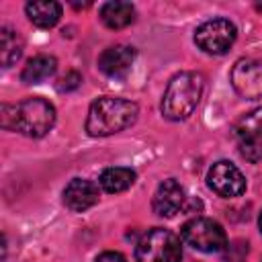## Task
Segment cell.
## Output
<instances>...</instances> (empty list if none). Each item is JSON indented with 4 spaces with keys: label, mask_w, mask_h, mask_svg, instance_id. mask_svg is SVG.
Segmentation results:
<instances>
[{
    "label": "cell",
    "mask_w": 262,
    "mask_h": 262,
    "mask_svg": "<svg viewBox=\"0 0 262 262\" xmlns=\"http://www.w3.org/2000/svg\"><path fill=\"white\" fill-rule=\"evenodd\" d=\"M137 115L139 108L133 100L119 96H100L88 108L86 131L92 137H106L131 127Z\"/></svg>",
    "instance_id": "1"
},
{
    "label": "cell",
    "mask_w": 262,
    "mask_h": 262,
    "mask_svg": "<svg viewBox=\"0 0 262 262\" xmlns=\"http://www.w3.org/2000/svg\"><path fill=\"white\" fill-rule=\"evenodd\" d=\"M2 127L20 131L27 137H43L55 123V108L49 100L33 96L20 104H2Z\"/></svg>",
    "instance_id": "2"
},
{
    "label": "cell",
    "mask_w": 262,
    "mask_h": 262,
    "mask_svg": "<svg viewBox=\"0 0 262 262\" xmlns=\"http://www.w3.org/2000/svg\"><path fill=\"white\" fill-rule=\"evenodd\" d=\"M205 78L199 72H180L176 74L164 92L162 115L170 121H182L190 117L203 96Z\"/></svg>",
    "instance_id": "3"
},
{
    "label": "cell",
    "mask_w": 262,
    "mask_h": 262,
    "mask_svg": "<svg viewBox=\"0 0 262 262\" xmlns=\"http://www.w3.org/2000/svg\"><path fill=\"white\" fill-rule=\"evenodd\" d=\"M137 262H180L182 246L176 233L164 227H154L141 235L135 248Z\"/></svg>",
    "instance_id": "4"
},
{
    "label": "cell",
    "mask_w": 262,
    "mask_h": 262,
    "mask_svg": "<svg viewBox=\"0 0 262 262\" xmlns=\"http://www.w3.org/2000/svg\"><path fill=\"white\" fill-rule=\"evenodd\" d=\"M182 242L188 244L190 248L205 252V254H213V252H221L227 246V235L223 231V227L207 217H194L190 221H186L180 229Z\"/></svg>",
    "instance_id": "5"
},
{
    "label": "cell",
    "mask_w": 262,
    "mask_h": 262,
    "mask_svg": "<svg viewBox=\"0 0 262 262\" xmlns=\"http://www.w3.org/2000/svg\"><path fill=\"white\" fill-rule=\"evenodd\" d=\"M237 37V29L231 20L227 18H213L203 23L196 31H194V43L205 51V53H213V55H221L225 53L233 41Z\"/></svg>",
    "instance_id": "6"
},
{
    "label": "cell",
    "mask_w": 262,
    "mask_h": 262,
    "mask_svg": "<svg viewBox=\"0 0 262 262\" xmlns=\"http://www.w3.org/2000/svg\"><path fill=\"white\" fill-rule=\"evenodd\" d=\"M207 182L213 192H217L219 196H225V199L239 196L246 190L244 174L239 172V168L235 164H231L227 160H221L211 166V170L207 174Z\"/></svg>",
    "instance_id": "7"
},
{
    "label": "cell",
    "mask_w": 262,
    "mask_h": 262,
    "mask_svg": "<svg viewBox=\"0 0 262 262\" xmlns=\"http://www.w3.org/2000/svg\"><path fill=\"white\" fill-rule=\"evenodd\" d=\"M231 86L244 98H262V63L254 59H239L231 68Z\"/></svg>",
    "instance_id": "8"
},
{
    "label": "cell",
    "mask_w": 262,
    "mask_h": 262,
    "mask_svg": "<svg viewBox=\"0 0 262 262\" xmlns=\"http://www.w3.org/2000/svg\"><path fill=\"white\" fill-rule=\"evenodd\" d=\"M135 59V49L131 45H111L98 55V68L111 78H123Z\"/></svg>",
    "instance_id": "9"
},
{
    "label": "cell",
    "mask_w": 262,
    "mask_h": 262,
    "mask_svg": "<svg viewBox=\"0 0 262 262\" xmlns=\"http://www.w3.org/2000/svg\"><path fill=\"white\" fill-rule=\"evenodd\" d=\"M98 203V188L94 182L84 180V178H74L70 184L63 188V205L70 211L82 213Z\"/></svg>",
    "instance_id": "10"
},
{
    "label": "cell",
    "mask_w": 262,
    "mask_h": 262,
    "mask_svg": "<svg viewBox=\"0 0 262 262\" xmlns=\"http://www.w3.org/2000/svg\"><path fill=\"white\" fill-rule=\"evenodd\" d=\"M182 205H184V190L174 178L164 180L154 192L151 207L160 217H174L182 209Z\"/></svg>",
    "instance_id": "11"
},
{
    "label": "cell",
    "mask_w": 262,
    "mask_h": 262,
    "mask_svg": "<svg viewBox=\"0 0 262 262\" xmlns=\"http://www.w3.org/2000/svg\"><path fill=\"white\" fill-rule=\"evenodd\" d=\"M29 20L39 29H51L61 16V4L53 0H33L25 6Z\"/></svg>",
    "instance_id": "12"
},
{
    "label": "cell",
    "mask_w": 262,
    "mask_h": 262,
    "mask_svg": "<svg viewBox=\"0 0 262 262\" xmlns=\"http://www.w3.org/2000/svg\"><path fill=\"white\" fill-rule=\"evenodd\" d=\"M100 20L108 29H125L135 20V6L131 2H106L100 8Z\"/></svg>",
    "instance_id": "13"
},
{
    "label": "cell",
    "mask_w": 262,
    "mask_h": 262,
    "mask_svg": "<svg viewBox=\"0 0 262 262\" xmlns=\"http://www.w3.org/2000/svg\"><path fill=\"white\" fill-rule=\"evenodd\" d=\"M55 70H57V61L53 55H35L23 68L20 80L27 84H39V82L51 78L55 74Z\"/></svg>",
    "instance_id": "14"
},
{
    "label": "cell",
    "mask_w": 262,
    "mask_h": 262,
    "mask_svg": "<svg viewBox=\"0 0 262 262\" xmlns=\"http://www.w3.org/2000/svg\"><path fill=\"white\" fill-rule=\"evenodd\" d=\"M23 37L10 29V27H2L0 29V63L4 68H10L20 55H23Z\"/></svg>",
    "instance_id": "15"
},
{
    "label": "cell",
    "mask_w": 262,
    "mask_h": 262,
    "mask_svg": "<svg viewBox=\"0 0 262 262\" xmlns=\"http://www.w3.org/2000/svg\"><path fill=\"white\" fill-rule=\"evenodd\" d=\"M135 182V172L131 168H123V166H115V168H106L100 174V186L106 192H123L127 190L131 184Z\"/></svg>",
    "instance_id": "16"
},
{
    "label": "cell",
    "mask_w": 262,
    "mask_h": 262,
    "mask_svg": "<svg viewBox=\"0 0 262 262\" xmlns=\"http://www.w3.org/2000/svg\"><path fill=\"white\" fill-rule=\"evenodd\" d=\"M237 145L242 158H246L252 164L262 162V131L237 133Z\"/></svg>",
    "instance_id": "17"
},
{
    "label": "cell",
    "mask_w": 262,
    "mask_h": 262,
    "mask_svg": "<svg viewBox=\"0 0 262 262\" xmlns=\"http://www.w3.org/2000/svg\"><path fill=\"white\" fill-rule=\"evenodd\" d=\"M248 131H262V108H254L237 123L235 133H248Z\"/></svg>",
    "instance_id": "18"
},
{
    "label": "cell",
    "mask_w": 262,
    "mask_h": 262,
    "mask_svg": "<svg viewBox=\"0 0 262 262\" xmlns=\"http://www.w3.org/2000/svg\"><path fill=\"white\" fill-rule=\"evenodd\" d=\"M80 82H82V78H80V74L78 72H68L61 80H59V84H57V88L63 92H70V90H74V88H78L80 86Z\"/></svg>",
    "instance_id": "19"
},
{
    "label": "cell",
    "mask_w": 262,
    "mask_h": 262,
    "mask_svg": "<svg viewBox=\"0 0 262 262\" xmlns=\"http://www.w3.org/2000/svg\"><path fill=\"white\" fill-rule=\"evenodd\" d=\"M96 262H127V260H125V256L119 254V252H102V254L96 258Z\"/></svg>",
    "instance_id": "20"
},
{
    "label": "cell",
    "mask_w": 262,
    "mask_h": 262,
    "mask_svg": "<svg viewBox=\"0 0 262 262\" xmlns=\"http://www.w3.org/2000/svg\"><path fill=\"white\" fill-rule=\"evenodd\" d=\"M258 227H260V231H262V213H260V219H258Z\"/></svg>",
    "instance_id": "21"
}]
</instances>
